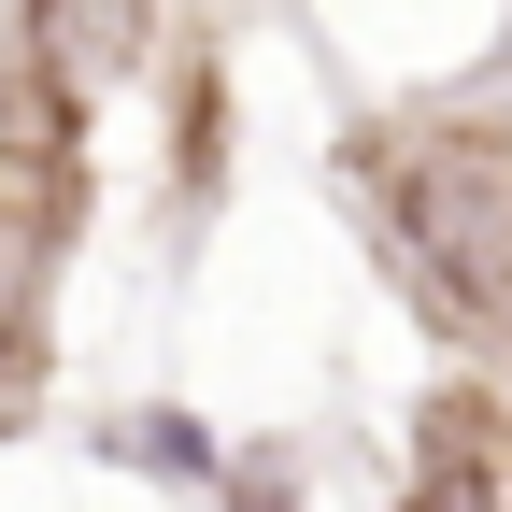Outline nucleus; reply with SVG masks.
I'll return each instance as SVG.
<instances>
[{"label":"nucleus","mask_w":512,"mask_h":512,"mask_svg":"<svg viewBox=\"0 0 512 512\" xmlns=\"http://www.w3.org/2000/svg\"><path fill=\"white\" fill-rule=\"evenodd\" d=\"M356 200L384 271L413 285V313L441 328V356H512V72L399 100L356 143Z\"/></svg>","instance_id":"obj_1"},{"label":"nucleus","mask_w":512,"mask_h":512,"mask_svg":"<svg viewBox=\"0 0 512 512\" xmlns=\"http://www.w3.org/2000/svg\"><path fill=\"white\" fill-rule=\"evenodd\" d=\"M157 29L171 0H15L0 15V185H43L86 214V143L157 72Z\"/></svg>","instance_id":"obj_2"},{"label":"nucleus","mask_w":512,"mask_h":512,"mask_svg":"<svg viewBox=\"0 0 512 512\" xmlns=\"http://www.w3.org/2000/svg\"><path fill=\"white\" fill-rule=\"evenodd\" d=\"M399 512H512V370L456 356L413 399V441H399Z\"/></svg>","instance_id":"obj_3"},{"label":"nucleus","mask_w":512,"mask_h":512,"mask_svg":"<svg viewBox=\"0 0 512 512\" xmlns=\"http://www.w3.org/2000/svg\"><path fill=\"white\" fill-rule=\"evenodd\" d=\"M214 512H299V484L256 456V470H228V484H214Z\"/></svg>","instance_id":"obj_4"}]
</instances>
